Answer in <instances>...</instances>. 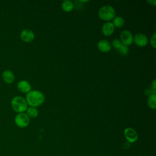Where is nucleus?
<instances>
[{"label":"nucleus","instance_id":"21","mask_svg":"<svg viewBox=\"0 0 156 156\" xmlns=\"http://www.w3.org/2000/svg\"><path fill=\"white\" fill-rule=\"evenodd\" d=\"M147 2L151 4L152 5H153L154 6L155 5V4H156V1H155V0H154V1H147Z\"/></svg>","mask_w":156,"mask_h":156},{"label":"nucleus","instance_id":"6","mask_svg":"<svg viewBox=\"0 0 156 156\" xmlns=\"http://www.w3.org/2000/svg\"><path fill=\"white\" fill-rule=\"evenodd\" d=\"M133 42L140 47H144L147 45L148 40L146 35L143 33H138L133 37Z\"/></svg>","mask_w":156,"mask_h":156},{"label":"nucleus","instance_id":"12","mask_svg":"<svg viewBox=\"0 0 156 156\" xmlns=\"http://www.w3.org/2000/svg\"><path fill=\"white\" fill-rule=\"evenodd\" d=\"M98 48L102 52H108L112 49L111 43L106 40H101L98 43Z\"/></svg>","mask_w":156,"mask_h":156},{"label":"nucleus","instance_id":"8","mask_svg":"<svg viewBox=\"0 0 156 156\" xmlns=\"http://www.w3.org/2000/svg\"><path fill=\"white\" fill-rule=\"evenodd\" d=\"M21 39L26 43L32 42L35 38L34 33L29 29H23L20 34Z\"/></svg>","mask_w":156,"mask_h":156},{"label":"nucleus","instance_id":"11","mask_svg":"<svg viewBox=\"0 0 156 156\" xmlns=\"http://www.w3.org/2000/svg\"><path fill=\"white\" fill-rule=\"evenodd\" d=\"M17 88L20 91L23 93H27L30 91L31 86L29 82L25 80H21L18 82Z\"/></svg>","mask_w":156,"mask_h":156},{"label":"nucleus","instance_id":"2","mask_svg":"<svg viewBox=\"0 0 156 156\" xmlns=\"http://www.w3.org/2000/svg\"><path fill=\"white\" fill-rule=\"evenodd\" d=\"M12 109L16 113H24L28 108V104L25 98L20 96L13 97L10 102Z\"/></svg>","mask_w":156,"mask_h":156},{"label":"nucleus","instance_id":"13","mask_svg":"<svg viewBox=\"0 0 156 156\" xmlns=\"http://www.w3.org/2000/svg\"><path fill=\"white\" fill-rule=\"evenodd\" d=\"M74 5L71 1L69 0H65L63 1L62 3V8L63 11L66 12H69L72 11L73 9Z\"/></svg>","mask_w":156,"mask_h":156},{"label":"nucleus","instance_id":"9","mask_svg":"<svg viewBox=\"0 0 156 156\" xmlns=\"http://www.w3.org/2000/svg\"><path fill=\"white\" fill-rule=\"evenodd\" d=\"M14 73L9 69L4 71L2 73V79L4 82L7 84L12 83L15 80Z\"/></svg>","mask_w":156,"mask_h":156},{"label":"nucleus","instance_id":"5","mask_svg":"<svg viewBox=\"0 0 156 156\" xmlns=\"http://www.w3.org/2000/svg\"><path fill=\"white\" fill-rule=\"evenodd\" d=\"M120 39L123 44L129 46L132 44L133 37L130 31L124 30L120 34Z\"/></svg>","mask_w":156,"mask_h":156},{"label":"nucleus","instance_id":"15","mask_svg":"<svg viewBox=\"0 0 156 156\" xmlns=\"http://www.w3.org/2000/svg\"><path fill=\"white\" fill-rule=\"evenodd\" d=\"M156 94L155 93H152L149 95L147 99V104L148 106L152 110H155L156 108Z\"/></svg>","mask_w":156,"mask_h":156},{"label":"nucleus","instance_id":"10","mask_svg":"<svg viewBox=\"0 0 156 156\" xmlns=\"http://www.w3.org/2000/svg\"><path fill=\"white\" fill-rule=\"evenodd\" d=\"M115 30V26L112 22L105 23L102 27V32L105 36L111 35Z\"/></svg>","mask_w":156,"mask_h":156},{"label":"nucleus","instance_id":"20","mask_svg":"<svg viewBox=\"0 0 156 156\" xmlns=\"http://www.w3.org/2000/svg\"><path fill=\"white\" fill-rule=\"evenodd\" d=\"M155 84H156V80L154 79V80H153V82H152V88L153 90H154V91H155V89H156V85H155Z\"/></svg>","mask_w":156,"mask_h":156},{"label":"nucleus","instance_id":"1","mask_svg":"<svg viewBox=\"0 0 156 156\" xmlns=\"http://www.w3.org/2000/svg\"><path fill=\"white\" fill-rule=\"evenodd\" d=\"M26 100L30 107H36L41 105L44 102V96L40 91L32 90L27 93Z\"/></svg>","mask_w":156,"mask_h":156},{"label":"nucleus","instance_id":"17","mask_svg":"<svg viewBox=\"0 0 156 156\" xmlns=\"http://www.w3.org/2000/svg\"><path fill=\"white\" fill-rule=\"evenodd\" d=\"M118 51H119V52L121 55H127L129 54V49L127 46H126L122 43L121 45L120 46V47L118 49Z\"/></svg>","mask_w":156,"mask_h":156},{"label":"nucleus","instance_id":"16","mask_svg":"<svg viewBox=\"0 0 156 156\" xmlns=\"http://www.w3.org/2000/svg\"><path fill=\"white\" fill-rule=\"evenodd\" d=\"M113 20L112 23L115 27L119 28L122 27L124 24V20L121 16H116Z\"/></svg>","mask_w":156,"mask_h":156},{"label":"nucleus","instance_id":"7","mask_svg":"<svg viewBox=\"0 0 156 156\" xmlns=\"http://www.w3.org/2000/svg\"><path fill=\"white\" fill-rule=\"evenodd\" d=\"M124 135L126 139L129 143H134L138 139V134L131 127H127L125 129L124 131Z\"/></svg>","mask_w":156,"mask_h":156},{"label":"nucleus","instance_id":"19","mask_svg":"<svg viewBox=\"0 0 156 156\" xmlns=\"http://www.w3.org/2000/svg\"><path fill=\"white\" fill-rule=\"evenodd\" d=\"M150 41H151V45L154 48H155V47H156V33L155 32L151 37Z\"/></svg>","mask_w":156,"mask_h":156},{"label":"nucleus","instance_id":"3","mask_svg":"<svg viewBox=\"0 0 156 156\" xmlns=\"http://www.w3.org/2000/svg\"><path fill=\"white\" fill-rule=\"evenodd\" d=\"M98 15L101 20L108 22L115 18V10L111 5H104L99 10Z\"/></svg>","mask_w":156,"mask_h":156},{"label":"nucleus","instance_id":"4","mask_svg":"<svg viewBox=\"0 0 156 156\" xmlns=\"http://www.w3.org/2000/svg\"><path fill=\"white\" fill-rule=\"evenodd\" d=\"M15 123L20 128L26 127L30 122V118L25 113H18L15 117Z\"/></svg>","mask_w":156,"mask_h":156},{"label":"nucleus","instance_id":"18","mask_svg":"<svg viewBox=\"0 0 156 156\" xmlns=\"http://www.w3.org/2000/svg\"><path fill=\"white\" fill-rule=\"evenodd\" d=\"M121 44H122V43H121V41H120V40H119V39H118V38H115V39H114V40L112 41L111 45H112L114 48L118 49L120 47V46L121 45Z\"/></svg>","mask_w":156,"mask_h":156},{"label":"nucleus","instance_id":"14","mask_svg":"<svg viewBox=\"0 0 156 156\" xmlns=\"http://www.w3.org/2000/svg\"><path fill=\"white\" fill-rule=\"evenodd\" d=\"M26 115L29 117V118H35L38 115V110L36 107H29L26 110Z\"/></svg>","mask_w":156,"mask_h":156}]
</instances>
